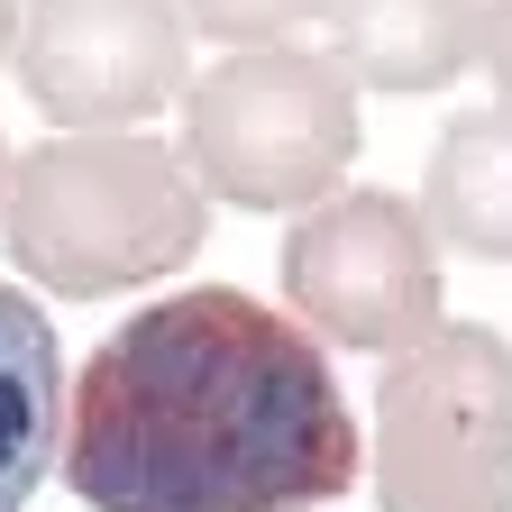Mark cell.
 Segmentation results:
<instances>
[{
	"label": "cell",
	"mask_w": 512,
	"mask_h": 512,
	"mask_svg": "<svg viewBox=\"0 0 512 512\" xmlns=\"http://www.w3.org/2000/svg\"><path fill=\"white\" fill-rule=\"evenodd\" d=\"M357 83L330 46H229L183 92V165L211 202L311 211L357 165Z\"/></svg>",
	"instance_id": "3"
},
{
	"label": "cell",
	"mask_w": 512,
	"mask_h": 512,
	"mask_svg": "<svg viewBox=\"0 0 512 512\" xmlns=\"http://www.w3.org/2000/svg\"><path fill=\"white\" fill-rule=\"evenodd\" d=\"M19 275L55 302H110L183 275L211 238V192L192 183L183 147L147 128H64L10 165L0 202Z\"/></svg>",
	"instance_id": "2"
},
{
	"label": "cell",
	"mask_w": 512,
	"mask_h": 512,
	"mask_svg": "<svg viewBox=\"0 0 512 512\" xmlns=\"http://www.w3.org/2000/svg\"><path fill=\"white\" fill-rule=\"evenodd\" d=\"M10 165H19V156H10V138H0V202H10Z\"/></svg>",
	"instance_id": "13"
},
{
	"label": "cell",
	"mask_w": 512,
	"mask_h": 512,
	"mask_svg": "<svg viewBox=\"0 0 512 512\" xmlns=\"http://www.w3.org/2000/svg\"><path fill=\"white\" fill-rule=\"evenodd\" d=\"M192 37H220V46H284L293 28L320 19V0H174Z\"/></svg>",
	"instance_id": "10"
},
{
	"label": "cell",
	"mask_w": 512,
	"mask_h": 512,
	"mask_svg": "<svg viewBox=\"0 0 512 512\" xmlns=\"http://www.w3.org/2000/svg\"><path fill=\"white\" fill-rule=\"evenodd\" d=\"M183 10L174 0H28L19 10V92L55 128H138L183 101Z\"/></svg>",
	"instance_id": "6"
},
{
	"label": "cell",
	"mask_w": 512,
	"mask_h": 512,
	"mask_svg": "<svg viewBox=\"0 0 512 512\" xmlns=\"http://www.w3.org/2000/svg\"><path fill=\"white\" fill-rule=\"evenodd\" d=\"M320 28L357 92H448L485 46V0H320Z\"/></svg>",
	"instance_id": "7"
},
{
	"label": "cell",
	"mask_w": 512,
	"mask_h": 512,
	"mask_svg": "<svg viewBox=\"0 0 512 512\" xmlns=\"http://www.w3.org/2000/svg\"><path fill=\"white\" fill-rule=\"evenodd\" d=\"M375 512H512V339L439 320L375 384Z\"/></svg>",
	"instance_id": "4"
},
{
	"label": "cell",
	"mask_w": 512,
	"mask_h": 512,
	"mask_svg": "<svg viewBox=\"0 0 512 512\" xmlns=\"http://www.w3.org/2000/svg\"><path fill=\"white\" fill-rule=\"evenodd\" d=\"M284 302L320 348L394 357L439 330V238L403 192H330L284 238Z\"/></svg>",
	"instance_id": "5"
},
{
	"label": "cell",
	"mask_w": 512,
	"mask_h": 512,
	"mask_svg": "<svg viewBox=\"0 0 512 512\" xmlns=\"http://www.w3.org/2000/svg\"><path fill=\"white\" fill-rule=\"evenodd\" d=\"M55 476L92 512H320L357 485V421L302 320L183 284L92 348Z\"/></svg>",
	"instance_id": "1"
},
{
	"label": "cell",
	"mask_w": 512,
	"mask_h": 512,
	"mask_svg": "<svg viewBox=\"0 0 512 512\" xmlns=\"http://www.w3.org/2000/svg\"><path fill=\"white\" fill-rule=\"evenodd\" d=\"M421 220L439 247L476 256V266H512V101L458 110L439 128L421 174Z\"/></svg>",
	"instance_id": "9"
},
{
	"label": "cell",
	"mask_w": 512,
	"mask_h": 512,
	"mask_svg": "<svg viewBox=\"0 0 512 512\" xmlns=\"http://www.w3.org/2000/svg\"><path fill=\"white\" fill-rule=\"evenodd\" d=\"M10 46H19V0H0V64H10Z\"/></svg>",
	"instance_id": "12"
},
{
	"label": "cell",
	"mask_w": 512,
	"mask_h": 512,
	"mask_svg": "<svg viewBox=\"0 0 512 512\" xmlns=\"http://www.w3.org/2000/svg\"><path fill=\"white\" fill-rule=\"evenodd\" d=\"M476 64L494 74V92L512 101V0H485V46H476Z\"/></svg>",
	"instance_id": "11"
},
{
	"label": "cell",
	"mask_w": 512,
	"mask_h": 512,
	"mask_svg": "<svg viewBox=\"0 0 512 512\" xmlns=\"http://www.w3.org/2000/svg\"><path fill=\"white\" fill-rule=\"evenodd\" d=\"M64 458V357L28 284L0 275V512H28Z\"/></svg>",
	"instance_id": "8"
}]
</instances>
